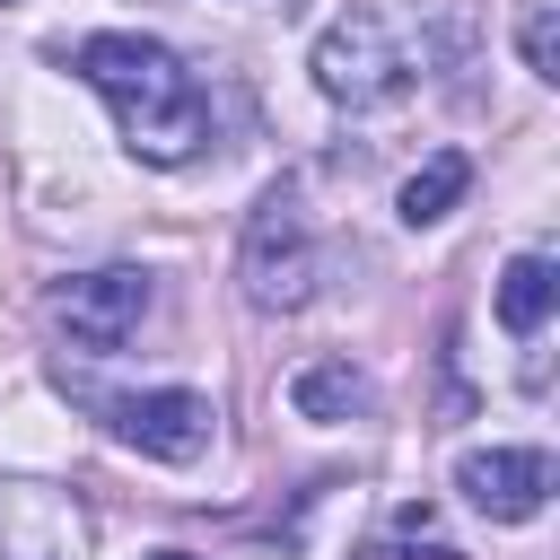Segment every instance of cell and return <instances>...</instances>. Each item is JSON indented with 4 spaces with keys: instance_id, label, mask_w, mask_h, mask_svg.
Instances as JSON below:
<instances>
[{
    "instance_id": "cell-1",
    "label": "cell",
    "mask_w": 560,
    "mask_h": 560,
    "mask_svg": "<svg viewBox=\"0 0 560 560\" xmlns=\"http://www.w3.org/2000/svg\"><path fill=\"white\" fill-rule=\"evenodd\" d=\"M70 61H79V79L105 96V114H114V131H122V149H131L140 166H184V158H201V140H210V96H201V79L184 70L175 44L114 26V35H88Z\"/></svg>"
},
{
    "instance_id": "cell-2",
    "label": "cell",
    "mask_w": 560,
    "mask_h": 560,
    "mask_svg": "<svg viewBox=\"0 0 560 560\" xmlns=\"http://www.w3.org/2000/svg\"><path fill=\"white\" fill-rule=\"evenodd\" d=\"M306 70H315V88H324L332 105L376 114V105H394V96L420 79V44H411V26L385 18V9H341V18L315 35Z\"/></svg>"
},
{
    "instance_id": "cell-3",
    "label": "cell",
    "mask_w": 560,
    "mask_h": 560,
    "mask_svg": "<svg viewBox=\"0 0 560 560\" xmlns=\"http://www.w3.org/2000/svg\"><path fill=\"white\" fill-rule=\"evenodd\" d=\"M324 280V245H315V219L298 201V184H271L254 210H245V236H236V289L254 315H298Z\"/></svg>"
},
{
    "instance_id": "cell-4",
    "label": "cell",
    "mask_w": 560,
    "mask_h": 560,
    "mask_svg": "<svg viewBox=\"0 0 560 560\" xmlns=\"http://www.w3.org/2000/svg\"><path fill=\"white\" fill-rule=\"evenodd\" d=\"M149 298L158 280L140 262H105V271H70L52 289V324L79 341V350H122L140 324H149Z\"/></svg>"
},
{
    "instance_id": "cell-5",
    "label": "cell",
    "mask_w": 560,
    "mask_h": 560,
    "mask_svg": "<svg viewBox=\"0 0 560 560\" xmlns=\"http://www.w3.org/2000/svg\"><path fill=\"white\" fill-rule=\"evenodd\" d=\"M105 411V429L122 438V446H140L149 464H201L210 455V394H192V385H158V394H105L96 402Z\"/></svg>"
},
{
    "instance_id": "cell-6",
    "label": "cell",
    "mask_w": 560,
    "mask_h": 560,
    "mask_svg": "<svg viewBox=\"0 0 560 560\" xmlns=\"http://www.w3.org/2000/svg\"><path fill=\"white\" fill-rule=\"evenodd\" d=\"M0 560H88V508L61 481L0 472Z\"/></svg>"
},
{
    "instance_id": "cell-7",
    "label": "cell",
    "mask_w": 560,
    "mask_h": 560,
    "mask_svg": "<svg viewBox=\"0 0 560 560\" xmlns=\"http://www.w3.org/2000/svg\"><path fill=\"white\" fill-rule=\"evenodd\" d=\"M455 490H464L490 525H525V516H542V499H551V455H542V446H472V455L455 464Z\"/></svg>"
},
{
    "instance_id": "cell-8",
    "label": "cell",
    "mask_w": 560,
    "mask_h": 560,
    "mask_svg": "<svg viewBox=\"0 0 560 560\" xmlns=\"http://www.w3.org/2000/svg\"><path fill=\"white\" fill-rule=\"evenodd\" d=\"M368 402H376V385H368L350 359H306V368L289 376V411L315 420V429H341V420H359Z\"/></svg>"
},
{
    "instance_id": "cell-9",
    "label": "cell",
    "mask_w": 560,
    "mask_h": 560,
    "mask_svg": "<svg viewBox=\"0 0 560 560\" xmlns=\"http://www.w3.org/2000/svg\"><path fill=\"white\" fill-rule=\"evenodd\" d=\"M499 332H516V341H534L542 332V315L560 306V262L551 254H516L508 271H499Z\"/></svg>"
},
{
    "instance_id": "cell-10",
    "label": "cell",
    "mask_w": 560,
    "mask_h": 560,
    "mask_svg": "<svg viewBox=\"0 0 560 560\" xmlns=\"http://www.w3.org/2000/svg\"><path fill=\"white\" fill-rule=\"evenodd\" d=\"M464 184H472V158H464V149H438V158H420V166L402 175V192H394L402 228H438V219L464 201Z\"/></svg>"
},
{
    "instance_id": "cell-11",
    "label": "cell",
    "mask_w": 560,
    "mask_h": 560,
    "mask_svg": "<svg viewBox=\"0 0 560 560\" xmlns=\"http://www.w3.org/2000/svg\"><path fill=\"white\" fill-rule=\"evenodd\" d=\"M516 52H525V70H534V79H560V26H551V9H542V0L516 18Z\"/></svg>"
},
{
    "instance_id": "cell-12",
    "label": "cell",
    "mask_w": 560,
    "mask_h": 560,
    "mask_svg": "<svg viewBox=\"0 0 560 560\" xmlns=\"http://www.w3.org/2000/svg\"><path fill=\"white\" fill-rule=\"evenodd\" d=\"M149 560H192V551H149Z\"/></svg>"
},
{
    "instance_id": "cell-13",
    "label": "cell",
    "mask_w": 560,
    "mask_h": 560,
    "mask_svg": "<svg viewBox=\"0 0 560 560\" xmlns=\"http://www.w3.org/2000/svg\"><path fill=\"white\" fill-rule=\"evenodd\" d=\"M280 9H289V0H280Z\"/></svg>"
},
{
    "instance_id": "cell-14",
    "label": "cell",
    "mask_w": 560,
    "mask_h": 560,
    "mask_svg": "<svg viewBox=\"0 0 560 560\" xmlns=\"http://www.w3.org/2000/svg\"><path fill=\"white\" fill-rule=\"evenodd\" d=\"M0 9H9V0H0Z\"/></svg>"
}]
</instances>
